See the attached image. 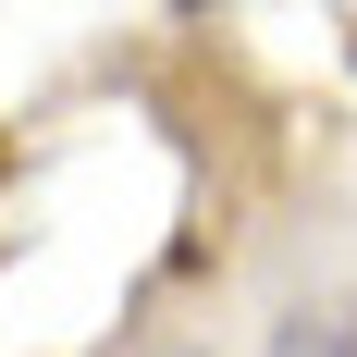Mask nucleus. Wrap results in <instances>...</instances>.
Instances as JSON below:
<instances>
[{
	"label": "nucleus",
	"instance_id": "nucleus-1",
	"mask_svg": "<svg viewBox=\"0 0 357 357\" xmlns=\"http://www.w3.org/2000/svg\"><path fill=\"white\" fill-rule=\"evenodd\" d=\"M271 357H357V308H345V296L284 308V321H271Z\"/></svg>",
	"mask_w": 357,
	"mask_h": 357
}]
</instances>
